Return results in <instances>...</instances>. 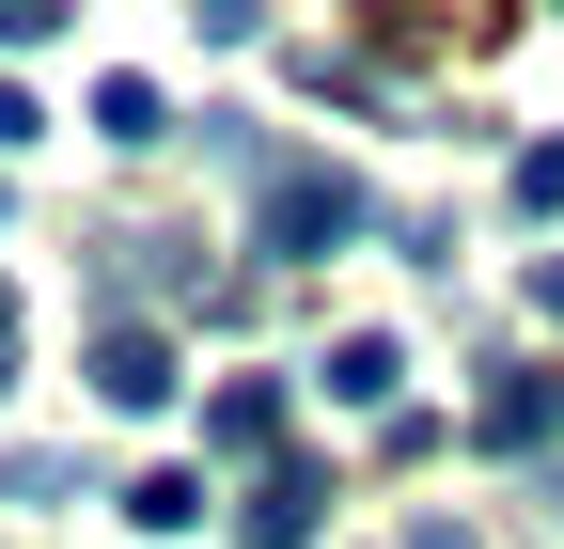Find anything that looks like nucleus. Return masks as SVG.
I'll list each match as a JSON object with an SVG mask.
<instances>
[{"instance_id":"nucleus-11","label":"nucleus","mask_w":564,"mask_h":549,"mask_svg":"<svg viewBox=\"0 0 564 549\" xmlns=\"http://www.w3.org/2000/svg\"><path fill=\"white\" fill-rule=\"evenodd\" d=\"M533 314H564V251H549V267H533Z\"/></svg>"},{"instance_id":"nucleus-7","label":"nucleus","mask_w":564,"mask_h":549,"mask_svg":"<svg viewBox=\"0 0 564 549\" xmlns=\"http://www.w3.org/2000/svg\"><path fill=\"white\" fill-rule=\"evenodd\" d=\"M95 142H126V158H141V142H173V110H158V79H95Z\"/></svg>"},{"instance_id":"nucleus-3","label":"nucleus","mask_w":564,"mask_h":549,"mask_svg":"<svg viewBox=\"0 0 564 549\" xmlns=\"http://www.w3.org/2000/svg\"><path fill=\"white\" fill-rule=\"evenodd\" d=\"M79 377H95V408H173V346H158L141 314H126V330H95V362H79Z\"/></svg>"},{"instance_id":"nucleus-9","label":"nucleus","mask_w":564,"mask_h":549,"mask_svg":"<svg viewBox=\"0 0 564 549\" xmlns=\"http://www.w3.org/2000/svg\"><path fill=\"white\" fill-rule=\"evenodd\" d=\"M502 189H518V220H564V142H518Z\"/></svg>"},{"instance_id":"nucleus-10","label":"nucleus","mask_w":564,"mask_h":549,"mask_svg":"<svg viewBox=\"0 0 564 549\" xmlns=\"http://www.w3.org/2000/svg\"><path fill=\"white\" fill-rule=\"evenodd\" d=\"M32 126H47V110H32V95H17V79H0V158H17V142H32Z\"/></svg>"},{"instance_id":"nucleus-1","label":"nucleus","mask_w":564,"mask_h":549,"mask_svg":"<svg viewBox=\"0 0 564 549\" xmlns=\"http://www.w3.org/2000/svg\"><path fill=\"white\" fill-rule=\"evenodd\" d=\"M361 220H377V204H361V173H345V158H282V173L251 189V251H267V267H329Z\"/></svg>"},{"instance_id":"nucleus-12","label":"nucleus","mask_w":564,"mask_h":549,"mask_svg":"<svg viewBox=\"0 0 564 549\" xmlns=\"http://www.w3.org/2000/svg\"><path fill=\"white\" fill-rule=\"evenodd\" d=\"M392 549H470V534H455V518H423V534H392Z\"/></svg>"},{"instance_id":"nucleus-8","label":"nucleus","mask_w":564,"mask_h":549,"mask_svg":"<svg viewBox=\"0 0 564 549\" xmlns=\"http://www.w3.org/2000/svg\"><path fill=\"white\" fill-rule=\"evenodd\" d=\"M126 518H141V534H188V518H204V471H141Z\"/></svg>"},{"instance_id":"nucleus-13","label":"nucleus","mask_w":564,"mask_h":549,"mask_svg":"<svg viewBox=\"0 0 564 549\" xmlns=\"http://www.w3.org/2000/svg\"><path fill=\"white\" fill-rule=\"evenodd\" d=\"M0 362H17V283H0Z\"/></svg>"},{"instance_id":"nucleus-2","label":"nucleus","mask_w":564,"mask_h":549,"mask_svg":"<svg viewBox=\"0 0 564 549\" xmlns=\"http://www.w3.org/2000/svg\"><path fill=\"white\" fill-rule=\"evenodd\" d=\"M314 518H329V471H299V455H282L267 487L236 503V549H314Z\"/></svg>"},{"instance_id":"nucleus-4","label":"nucleus","mask_w":564,"mask_h":549,"mask_svg":"<svg viewBox=\"0 0 564 549\" xmlns=\"http://www.w3.org/2000/svg\"><path fill=\"white\" fill-rule=\"evenodd\" d=\"M204 455L282 471V377H220V392H204Z\"/></svg>"},{"instance_id":"nucleus-6","label":"nucleus","mask_w":564,"mask_h":549,"mask_svg":"<svg viewBox=\"0 0 564 549\" xmlns=\"http://www.w3.org/2000/svg\"><path fill=\"white\" fill-rule=\"evenodd\" d=\"M329 392L377 408V424H408V346H392V330H345V346H329Z\"/></svg>"},{"instance_id":"nucleus-5","label":"nucleus","mask_w":564,"mask_h":549,"mask_svg":"<svg viewBox=\"0 0 564 549\" xmlns=\"http://www.w3.org/2000/svg\"><path fill=\"white\" fill-rule=\"evenodd\" d=\"M533 440H564V377L502 362V377H486V455H533Z\"/></svg>"}]
</instances>
